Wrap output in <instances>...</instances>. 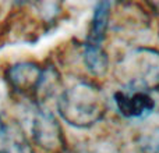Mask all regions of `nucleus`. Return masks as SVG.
<instances>
[{
    "label": "nucleus",
    "mask_w": 159,
    "mask_h": 153,
    "mask_svg": "<svg viewBox=\"0 0 159 153\" xmlns=\"http://www.w3.org/2000/svg\"><path fill=\"white\" fill-rule=\"evenodd\" d=\"M60 121L75 129H89L101 123L107 111V98L96 81L78 79L66 85L55 104Z\"/></svg>",
    "instance_id": "obj_1"
},
{
    "label": "nucleus",
    "mask_w": 159,
    "mask_h": 153,
    "mask_svg": "<svg viewBox=\"0 0 159 153\" xmlns=\"http://www.w3.org/2000/svg\"><path fill=\"white\" fill-rule=\"evenodd\" d=\"M113 74L121 89L159 92V50L151 46L127 50L116 61Z\"/></svg>",
    "instance_id": "obj_2"
},
{
    "label": "nucleus",
    "mask_w": 159,
    "mask_h": 153,
    "mask_svg": "<svg viewBox=\"0 0 159 153\" xmlns=\"http://www.w3.org/2000/svg\"><path fill=\"white\" fill-rule=\"evenodd\" d=\"M25 132L36 153H69L66 131L55 110L38 106L25 125Z\"/></svg>",
    "instance_id": "obj_3"
},
{
    "label": "nucleus",
    "mask_w": 159,
    "mask_h": 153,
    "mask_svg": "<svg viewBox=\"0 0 159 153\" xmlns=\"http://www.w3.org/2000/svg\"><path fill=\"white\" fill-rule=\"evenodd\" d=\"M43 72V61L34 57H10L0 63V75L13 98L34 100V95Z\"/></svg>",
    "instance_id": "obj_4"
},
{
    "label": "nucleus",
    "mask_w": 159,
    "mask_h": 153,
    "mask_svg": "<svg viewBox=\"0 0 159 153\" xmlns=\"http://www.w3.org/2000/svg\"><path fill=\"white\" fill-rule=\"evenodd\" d=\"M64 86H66L64 75L57 68V66L48 59L43 61V72H42L41 81L34 95V102L39 107H46V109L53 110Z\"/></svg>",
    "instance_id": "obj_5"
},
{
    "label": "nucleus",
    "mask_w": 159,
    "mask_h": 153,
    "mask_svg": "<svg viewBox=\"0 0 159 153\" xmlns=\"http://www.w3.org/2000/svg\"><path fill=\"white\" fill-rule=\"evenodd\" d=\"M117 111L129 120H143L155 110V100L151 93L141 90L119 89L113 93Z\"/></svg>",
    "instance_id": "obj_6"
},
{
    "label": "nucleus",
    "mask_w": 159,
    "mask_h": 153,
    "mask_svg": "<svg viewBox=\"0 0 159 153\" xmlns=\"http://www.w3.org/2000/svg\"><path fill=\"white\" fill-rule=\"evenodd\" d=\"M81 67L82 71L92 81L106 76L110 70V60L105 47L102 45H92L88 42H82Z\"/></svg>",
    "instance_id": "obj_7"
},
{
    "label": "nucleus",
    "mask_w": 159,
    "mask_h": 153,
    "mask_svg": "<svg viewBox=\"0 0 159 153\" xmlns=\"http://www.w3.org/2000/svg\"><path fill=\"white\" fill-rule=\"evenodd\" d=\"M0 153H36L25 129L6 117L0 131Z\"/></svg>",
    "instance_id": "obj_8"
},
{
    "label": "nucleus",
    "mask_w": 159,
    "mask_h": 153,
    "mask_svg": "<svg viewBox=\"0 0 159 153\" xmlns=\"http://www.w3.org/2000/svg\"><path fill=\"white\" fill-rule=\"evenodd\" d=\"M110 3L101 2L93 8L92 17L88 27V35L87 41L88 43L92 45H102L106 38L107 29L110 27V20H112V8Z\"/></svg>",
    "instance_id": "obj_9"
},
{
    "label": "nucleus",
    "mask_w": 159,
    "mask_h": 153,
    "mask_svg": "<svg viewBox=\"0 0 159 153\" xmlns=\"http://www.w3.org/2000/svg\"><path fill=\"white\" fill-rule=\"evenodd\" d=\"M3 121H4V117L0 116V131H2V127H3Z\"/></svg>",
    "instance_id": "obj_10"
}]
</instances>
